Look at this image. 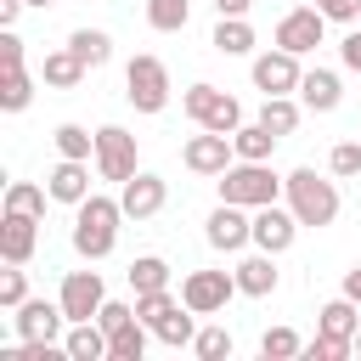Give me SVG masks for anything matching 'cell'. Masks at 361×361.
Wrapping results in <instances>:
<instances>
[{
    "label": "cell",
    "mask_w": 361,
    "mask_h": 361,
    "mask_svg": "<svg viewBox=\"0 0 361 361\" xmlns=\"http://www.w3.org/2000/svg\"><path fill=\"white\" fill-rule=\"evenodd\" d=\"M28 6H56V0H28Z\"/></svg>",
    "instance_id": "obj_47"
},
{
    "label": "cell",
    "mask_w": 361,
    "mask_h": 361,
    "mask_svg": "<svg viewBox=\"0 0 361 361\" xmlns=\"http://www.w3.org/2000/svg\"><path fill=\"white\" fill-rule=\"evenodd\" d=\"M192 316H197V310H186V305H175V310H169V316H164V322L152 327V338H164V344H175V350H180V344H192V338H197V327H192Z\"/></svg>",
    "instance_id": "obj_31"
},
{
    "label": "cell",
    "mask_w": 361,
    "mask_h": 361,
    "mask_svg": "<svg viewBox=\"0 0 361 361\" xmlns=\"http://www.w3.org/2000/svg\"><path fill=\"white\" fill-rule=\"evenodd\" d=\"M231 293H237V271H192V276L180 282V305H186V310H197V316L226 310V305H231Z\"/></svg>",
    "instance_id": "obj_7"
},
{
    "label": "cell",
    "mask_w": 361,
    "mask_h": 361,
    "mask_svg": "<svg viewBox=\"0 0 361 361\" xmlns=\"http://www.w3.org/2000/svg\"><path fill=\"white\" fill-rule=\"evenodd\" d=\"M180 158H186L192 175H226L231 158H237V147H231V135H220V130H197V135L180 147Z\"/></svg>",
    "instance_id": "obj_9"
},
{
    "label": "cell",
    "mask_w": 361,
    "mask_h": 361,
    "mask_svg": "<svg viewBox=\"0 0 361 361\" xmlns=\"http://www.w3.org/2000/svg\"><path fill=\"white\" fill-rule=\"evenodd\" d=\"M51 141H56V152H62V158H96V135H90L85 124H56V135H51Z\"/></svg>",
    "instance_id": "obj_33"
},
{
    "label": "cell",
    "mask_w": 361,
    "mask_h": 361,
    "mask_svg": "<svg viewBox=\"0 0 361 361\" xmlns=\"http://www.w3.org/2000/svg\"><path fill=\"white\" fill-rule=\"evenodd\" d=\"M259 124H265V130H276V135H293V130H299V102H293V96H265Z\"/></svg>",
    "instance_id": "obj_26"
},
{
    "label": "cell",
    "mask_w": 361,
    "mask_h": 361,
    "mask_svg": "<svg viewBox=\"0 0 361 361\" xmlns=\"http://www.w3.org/2000/svg\"><path fill=\"white\" fill-rule=\"evenodd\" d=\"M34 102V79L23 73V68H6V79H0V107L6 113H23Z\"/></svg>",
    "instance_id": "obj_32"
},
{
    "label": "cell",
    "mask_w": 361,
    "mask_h": 361,
    "mask_svg": "<svg viewBox=\"0 0 361 361\" xmlns=\"http://www.w3.org/2000/svg\"><path fill=\"white\" fill-rule=\"evenodd\" d=\"M186 17H192V0H147V23L158 34H180Z\"/></svg>",
    "instance_id": "obj_29"
},
{
    "label": "cell",
    "mask_w": 361,
    "mask_h": 361,
    "mask_svg": "<svg viewBox=\"0 0 361 361\" xmlns=\"http://www.w3.org/2000/svg\"><path fill=\"white\" fill-rule=\"evenodd\" d=\"M0 68H23V39H17L11 28L0 34Z\"/></svg>",
    "instance_id": "obj_42"
},
{
    "label": "cell",
    "mask_w": 361,
    "mask_h": 361,
    "mask_svg": "<svg viewBox=\"0 0 361 361\" xmlns=\"http://www.w3.org/2000/svg\"><path fill=\"white\" fill-rule=\"evenodd\" d=\"M209 45H214L220 56H248V51H254V28H248V17H220Z\"/></svg>",
    "instance_id": "obj_24"
},
{
    "label": "cell",
    "mask_w": 361,
    "mask_h": 361,
    "mask_svg": "<svg viewBox=\"0 0 361 361\" xmlns=\"http://www.w3.org/2000/svg\"><path fill=\"white\" fill-rule=\"evenodd\" d=\"M203 237H209V248H220V254H237V248H248V243H254V214H248L243 203H220V209L209 214Z\"/></svg>",
    "instance_id": "obj_8"
},
{
    "label": "cell",
    "mask_w": 361,
    "mask_h": 361,
    "mask_svg": "<svg viewBox=\"0 0 361 361\" xmlns=\"http://www.w3.org/2000/svg\"><path fill=\"white\" fill-rule=\"evenodd\" d=\"M180 107H186V118H192L197 130L237 135V124H243V107H237V96H226V90H214V85H192V90L180 96Z\"/></svg>",
    "instance_id": "obj_5"
},
{
    "label": "cell",
    "mask_w": 361,
    "mask_h": 361,
    "mask_svg": "<svg viewBox=\"0 0 361 361\" xmlns=\"http://www.w3.org/2000/svg\"><path fill=\"white\" fill-rule=\"evenodd\" d=\"M322 34H327V17H322L316 6H299V11H288V17L276 23V45H282V51H293V56L316 51V45H322Z\"/></svg>",
    "instance_id": "obj_13"
},
{
    "label": "cell",
    "mask_w": 361,
    "mask_h": 361,
    "mask_svg": "<svg viewBox=\"0 0 361 361\" xmlns=\"http://www.w3.org/2000/svg\"><path fill=\"white\" fill-rule=\"evenodd\" d=\"M124 96L135 113H164L169 107V68L158 56H130L124 68Z\"/></svg>",
    "instance_id": "obj_4"
},
{
    "label": "cell",
    "mask_w": 361,
    "mask_h": 361,
    "mask_svg": "<svg viewBox=\"0 0 361 361\" xmlns=\"http://www.w3.org/2000/svg\"><path fill=\"white\" fill-rule=\"evenodd\" d=\"M192 350H197L203 361H220V355H231V333H226V327H203V333L192 338Z\"/></svg>",
    "instance_id": "obj_38"
},
{
    "label": "cell",
    "mask_w": 361,
    "mask_h": 361,
    "mask_svg": "<svg viewBox=\"0 0 361 361\" xmlns=\"http://www.w3.org/2000/svg\"><path fill=\"white\" fill-rule=\"evenodd\" d=\"M322 17H333V23H355L361 17V0H310Z\"/></svg>",
    "instance_id": "obj_41"
},
{
    "label": "cell",
    "mask_w": 361,
    "mask_h": 361,
    "mask_svg": "<svg viewBox=\"0 0 361 361\" xmlns=\"http://www.w3.org/2000/svg\"><path fill=\"white\" fill-rule=\"evenodd\" d=\"M248 6H254V0H214L220 17H248Z\"/></svg>",
    "instance_id": "obj_44"
},
{
    "label": "cell",
    "mask_w": 361,
    "mask_h": 361,
    "mask_svg": "<svg viewBox=\"0 0 361 361\" xmlns=\"http://www.w3.org/2000/svg\"><path fill=\"white\" fill-rule=\"evenodd\" d=\"M175 305H180V299H175L169 288H152V293H135V316H141L147 327H158V322H164V316H169Z\"/></svg>",
    "instance_id": "obj_35"
},
{
    "label": "cell",
    "mask_w": 361,
    "mask_h": 361,
    "mask_svg": "<svg viewBox=\"0 0 361 361\" xmlns=\"http://www.w3.org/2000/svg\"><path fill=\"white\" fill-rule=\"evenodd\" d=\"M23 6H28V0H0V28H11V23H17V11H23Z\"/></svg>",
    "instance_id": "obj_45"
},
{
    "label": "cell",
    "mask_w": 361,
    "mask_h": 361,
    "mask_svg": "<svg viewBox=\"0 0 361 361\" xmlns=\"http://www.w3.org/2000/svg\"><path fill=\"white\" fill-rule=\"evenodd\" d=\"M96 322H102V327H107V338H113L118 327H130V322H141V316H135V305H124V299H107V305L96 310Z\"/></svg>",
    "instance_id": "obj_39"
},
{
    "label": "cell",
    "mask_w": 361,
    "mask_h": 361,
    "mask_svg": "<svg viewBox=\"0 0 361 361\" xmlns=\"http://www.w3.org/2000/svg\"><path fill=\"white\" fill-rule=\"evenodd\" d=\"M237 293H248V299H265V293H276V254H248L243 265H237Z\"/></svg>",
    "instance_id": "obj_19"
},
{
    "label": "cell",
    "mask_w": 361,
    "mask_h": 361,
    "mask_svg": "<svg viewBox=\"0 0 361 361\" xmlns=\"http://www.w3.org/2000/svg\"><path fill=\"white\" fill-rule=\"evenodd\" d=\"M282 192H288V209L299 214V226H333V220H338V186L322 180L310 164H299V169L282 180Z\"/></svg>",
    "instance_id": "obj_2"
},
{
    "label": "cell",
    "mask_w": 361,
    "mask_h": 361,
    "mask_svg": "<svg viewBox=\"0 0 361 361\" xmlns=\"http://www.w3.org/2000/svg\"><path fill=\"white\" fill-rule=\"evenodd\" d=\"M39 79H45V85H56V90H73V85L85 79V56H79L73 45H62V51H45V62H39Z\"/></svg>",
    "instance_id": "obj_20"
},
{
    "label": "cell",
    "mask_w": 361,
    "mask_h": 361,
    "mask_svg": "<svg viewBox=\"0 0 361 361\" xmlns=\"http://www.w3.org/2000/svg\"><path fill=\"white\" fill-rule=\"evenodd\" d=\"M299 102H305L310 113H333V107L344 102V90H338V73H333V68H310V73L299 79Z\"/></svg>",
    "instance_id": "obj_18"
},
{
    "label": "cell",
    "mask_w": 361,
    "mask_h": 361,
    "mask_svg": "<svg viewBox=\"0 0 361 361\" xmlns=\"http://www.w3.org/2000/svg\"><path fill=\"white\" fill-rule=\"evenodd\" d=\"M299 79H305V68H299V56L293 51H265V56H254V85L265 90V96H293L299 90Z\"/></svg>",
    "instance_id": "obj_11"
},
{
    "label": "cell",
    "mask_w": 361,
    "mask_h": 361,
    "mask_svg": "<svg viewBox=\"0 0 361 361\" xmlns=\"http://www.w3.org/2000/svg\"><path fill=\"white\" fill-rule=\"evenodd\" d=\"M355 355H361V333H355Z\"/></svg>",
    "instance_id": "obj_48"
},
{
    "label": "cell",
    "mask_w": 361,
    "mask_h": 361,
    "mask_svg": "<svg viewBox=\"0 0 361 361\" xmlns=\"http://www.w3.org/2000/svg\"><path fill=\"white\" fill-rule=\"evenodd\" d=\"M259 355H265V361H288V355H305V338H299L293 327H265V338H259Z\"/></svg>",
    "instance_id": "obj_34"
},
{
    "label": "cell",
    "mask_w": 361,
    "mask_h": 361,
    "mask_svg": "<svg viewBox=\"0 0 361 361\" xmlns=\"http://www.w3.org/2000/svg\"><path fill=\"white\" fill-rule=\"evenodd\" d=\"M23 299H28V276H23V265H11V271L0 276V305H6V310H17Z\"/></svg>",
    "instance_id": "obj_40"
},
{
    "label": "cell",
    "mask_w": 361,
    "mask_h": 361,
    "mask_svg": "<svg viewBox=\"0 0 361 361\" xmlns=\"http://www.w3.org/2000/svg\"><path fill=\"white\" fill-rule=\"evenodd\" d=\"M338 56H344V68H350V73H361V28L338 39Z\"/></svg>",
    "instance_id": "obj_43"
},
{
    "label": "cell",
    "mask_w": 361,
    "mask_h": 361,
    "mask_svg": "<svg viewBox=\"0 0 361 361\" xmlns=\"http://www.w3.org/2000/svg\"><path fill=\"white\" fill-rule=\"evenodd\" d=\"M68 45L85 56V68H102V62L113 56V39H107L102 28H73V34H68Z\"/></svg>",
    "instance_id": "obj_30"
},
{
    "label": "cell",
    "mask_w": 361,
    "mask_h": 361,
    "mask_svg": "<svg viewBox=\"0 0 361 361\" xmlns=\"http://www.w3.org/2000/svg\"><path fill=\"white\" fill-rule=\"evenodd\" d=\"M130 288L135 293H152V288H169V265L158 259V254H141V259H130Z\"/></svg>",
    "instance_id": "obj_28"
},
{
    "label": "cell",
    "mask_w": 361,
    "mask_h": 361,
    "mask_svg": "<svg viewBox=\"0 0 361 361\" xmlns=\"http://www.w3.org/2000/svg\"><path fill=\"white\" fill-rule=\"evenodd\" d=\"M135 169H141V164H135V135L118 130V124H102V130H96V175L124 186Z\"/></svg>",
    "instance_id": "obj_6"
},
{
    "label": "cell",
    "mask_w": 361,
    "mask_h": 361,
    "mask_svg": "<svg viewBox=\"0 0 361 361\" xmlns=\"http://www.w3.org/2000/svg\"><path fill=\"white\" fill-rule=\"evenodd\" d=\"M45 197H51L45 186H34V180H11V186H6V214H34V220H39V214H45Z\"/></svg>",
    "instance_id": "obj_27"
},
{
    "label": "cell",
    "mask_w": 361,
    "mask_h": 361,
    "mask_svg": "<svg viewBox=\"0 0 361 361\" xmlns=\"http://www.w3.org/2000/svg\"><path fill=\"white\" fill-rule=\"evenodd\" d=\"M62 344H68V361H107V327L102 322H73Z\"/></svg>",
    "instance_id": "obj_21"
},
{
    "label": "cell",
    "mask_w": 361,
    "mask_h": 361,
    "mask_svg": "<svg viewBox=\"0 0 361 361\" xmlns=\"http://www.w3.org/2000/svg\"><path fill=\"white\" fill-rule=\"evenodd\" d=\"M305 355H310V361H344V355H355V338H333V333H316V338L305 344Z\"/></svg>",
    "instance_id": "obj_36"
},
{
    "label": "cell",
    "mask_w": 361,
    "mask_h": 361,
    "mask_svg": "<svg viewBox=\"0 0 361 361\" xmlns=\"http://www.w3.org/2000/svg\"><path fill=\"white\" fill-rule=\"evenodd\" d=\"M56 299H62L68 322H96V310L107 305V288H102V276H96V271H68Z\"/></svg>",
    "instance_id": "obj_10"
},
{
    "label": "cell",
    "mask_w": 361,
    "mask_h": 361,
    "mask_svg": "<svg viewBox=\"0 0 361 361\" xmlns=\"http://www.w3.org/2000/svg\"><path fill=\"white\" fill-rule=\"evenodd\" d=\"M293 237H299V214L293 209H276V203L254 209V248L282 254V248H293Z\"/></svg>",
    "instance_id": "obj_14"
},
{
    "label": "cell",
    "mask_w": 361,
    "mask_h": 361,
    "mask_svg": "<svg viewBox=\"0 0 361 361\" xmlns=\"http://www.w3.org/2000/svg\"><path fill=\"white\" fill-rule=\"evenodd\" d=\"M34 226H39L34 214H6V220H0V254H6V265H28V254H34V243H39Z\"/></svg>",
    "instance_id": "obj_17"
},
{
    "label": "cell",
    "mask_w": 361,
    "mask_h": 361,
    "mask_svg": "<svg viewBox=\"0 0 361 361\" xmlns=\"http://www.w3.org/2000/svg\"><path fill=\"white\" fill-rule=\"evenodd\" d=\"M118 220H124V203L90 192V197L79 203V214H73V248H79L85 259H107L113 243H118Z\"/></svg>",
    "instance_id": "obj_1"
},
{
    "label": "cell",
    "mask_w": 361,
    "mask_h": 361,
    "mask_svg": "<svg viewBox=\"0 0 361 361\" xmlns=\"http://www.w3.org/2000/svg\"><path fill=\"white\" fill-rule=\"evenodd\" d=\"M45 192H51L56 203H73V209H79V203L90 197V169H85V158H62V164L45 175Z\"/></svg>",
    "instance_id": "obj_16"
},
{
    "label": "cell",
    "mask_w": 361,
    "mask_h": 361,
    "mask_svg": "<svg viewBox=\"0 0 361 361\" xmlns=\"http://www.w3.org/2000/svg\"><path fill=\"white\" fill-rule=\"evenodd\" d=\"M344 293L361 305V265H350V271H344Z\"/></svg>",
    "instance_id": "obj_46"
},
{
    "label": "cell",
    "mask_w": 361,
    "mask_h": 361,
    "mask_svg": "<svg viewBox=\"0 0 361 361\" xmlns=\"http://www.w3.org/2000/svg\"><path fill=\"white\" fill-rule=\"evenodd\" d=\"M276 192H282V180L271 175V164H248V158H237V164L220 175V203L265 209V203H276Z\"/></svg>",
    "instance_id": "obj_3"
},
{
    "label": "cell",
    "mask_w": 361,
    "mask_h": 361,
    "mask_svg": "<svg viewBox=\"0 0 361 361\" xmlns=\"http://www.w3.org/2000/svg\"><path fill=\"white\" fill-rule=\"evenodd\" d=\"M316 333H333V338H355V333H361V322H355V299H350V293L327 299V305L316 310Z\"/></svg>",
    "instance_id": "obj_22"
},
{
    "label": "cell",
    "mask_w": 361,
    "mask_h": 361,
    "mask_svg": "<svg viewBox=\"0 0 361 361\" xmlns=\"http://www.w3.org/2000/svg\"><path fill=\"white\" fill-rule=\"evenodd\" d=\"M276 141H282V135H276V130H265L259 118H254V124H237V135H231L237 158H248V164H265V158L276 152Z\"/></svg>",
    "instance_id": "obj_23"
},
{
    "label": "cell",
    "mask_w": 361,
    "mask_h": 361,
    "mask_svg": "<svg viewBox=\"0 0 361 361\" xmlns=\"http://www.w3.org/2000/svg\"><path fill=\"white\" fill-rule=\"evenodd\" d=\"M147 322H130V327H118L113 338H107V361H141L147 355Z\"/></svg>",
    "instance_id": "obj_25"
},
{
    "label": "cell",
    "mask_w": 361,
    "mask_h": 361,
    "mask_svg": "<svg viewBox=\"0 0 361 361\" xmlns=\"http://www.w3.org/2000/svg\"><path fill=\"white\" fill-rule=\"evenodd\" d=\"M62 322H68L62 299H56V305H45V299H23V305H17V333H23V338L56 344V338H62Z\"/></svg>",
    "instance_id": "obj_15"
},
{
    "label": "cell",
    "mask_w": 361,
    "mask_h": 361,
    "mask_svg": "<svg viewBox=\"0 0 361 361\" xmlns=\"http://www.w3.org/2000/svg\"><path fill=\"white\" fill-rule=\"evenodd\" d=\"M118 203H124V220H152V214L169 203V186H164V175H152V169H135V175L124 180Z\"/></svg>",
    "instance_id": "obj_12"
},
{
    "label": "cell",
    "mask_w": 361,
    "mask_h": 361,
    "mask_svg": "<svg viewBox=\"0 0 361 361\" xmlns=\"http://www.w3.org/2000/svg\"><path fill=\"white\" fill-rule=\"evenodd\" d=\"M327 169H333L338 180H350V175H361V141H338V147L327 152Z\"/></svg>",
    "instance_id": "obj_37"
}]
</instances>
